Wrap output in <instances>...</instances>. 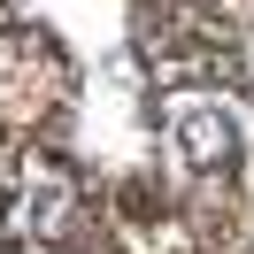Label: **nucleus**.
<instances>
[{"label":"nucleus","mask_w":254,"mask_h":254,"mask_svg":"<svg viewBox=\"0 0 254 254\" xmlns=\"http://www.w3.org/2000/svg\"><path fill=\"white\" fill-rule=\"evenodd\" d=\"M170 131H177L185 170H200V177H216V170H231V162H239V124H231L223 108H208V100L177 108V116H170Z\"/></svg>","instance_id":"obj_1"}]
</instances>
